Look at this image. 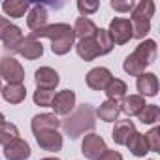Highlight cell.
I'll use <instances>...</instances> for the list:
<instances>
[{
    "mask_svg": "<svg viewBox=\"0 0 160 160\" xmlns=\"http://www.w3.org/2000/svg\"><path fill=\"white\" fill-rule=\"evenodd\" d=\"M32 38H47L51 40V51L55 55H66L73 47V28L66 23H55V25H45L40 30L30 32Z\"/></svg>",
    "mask_w": 160,
    "mask_h": 160,
    "instance_id": "1",
    "label": "cell"
},
{
    "mask_svg": "<svg viewBox=\"0 0 160 160\" xmlns=\"http://www.w3.org/2000/svg\"><path fill=\"white\" fill-rule=\"evenodd\" d=\"M60 126L64 128L66 136L75 139L81 134H85V132H89V130H92L96 126V113H94L92 106L83 104V106H79L72 115H68L66 121H60Z\"/></svg>",
    "mask_w": 160,
    "mask_h": 160,
    "instance_id": "2",
    "label": "cell"
},
{
    "mask_svg": "<svg viewBox=\"0 0 160 160\" xmlns=\"http://www.w3.org/2000/svg\"><path fill=\"white\" fill-rule=\"evenodd\" d=\"M108 34L113 42V45H124L132 40V23L130 19H124V17H115L111 19L109 23V28H108Z\"/></svg>",
    "mask_w": 160,
    "mask_h": 160,
    "instance_id": "3",
    "label": "cell"
},
{
    "mask_svg": "<svg viewBox=\"0 0 160 160\" xmlns=\"http://www.w3.org/2000/svg\"><path fill=\"white\" fill-rule=\"evenodd\" d=\"M0 77H4L8 83H23L25 68L13 57H2L0 58Z\"/></svg>",
    "mask_w": 160,
    "mask_h": 160,
    "instance_id": "4",
    "label": "cell"
},
{
    "mask_svg": "<svg viewBox=\"0 0 160 160\" xmlns=\"http://www.w3.org/2000/svg\"><path fill=\"white\" fill-rule=\"evenodd\" d=\"M106 149H108V147H106V141H104L102 136H98V134L92 132V134H87V136L83 138L81 152L85 154V158H89V160H98Z\"/></svg>",
    "mask_w": 160,
    "mask_h": 160,
    "instance_id": "5",
    "label": "cell"
},
{
    "mask_svg": "<svg viewBox=\"0 0 160 160\" xmlns=\"http://www.w3.org/2000/svg\"><path fill=\"white\" fill-rule=\"evenodd\" d=\"M51 108L55 109V115H70V111L75 108V92L70 89L57 92Z\"/></svg>",
    "mask_w": 160,
    "mask_h": 160,
    "instance_id": "6",
    "label": "cell"
},
{
    "mask_svg": "<svg viewBox=\"0 0 160 160\" xmlns=\"http://www.w3.org/2000/svg\"><path fill=\"white\" fill-rule=\"evenodd\" d=\"M15 53H19L21 57H25L27 60H36L43 55V45L40 40L32 38L30 34L23 38V42L19 43V47L15 49Z\"/></svg>",
    "mask_w": 160,
    "mask_h": 160,
    "instance_id": "7",
    "label": "cell"
},
{
    "mask_svg": "<svg viewBox=\"0 0 160 160\" xmlns=\"http://www.w3.org/2000/svg\"><path fill=\"white\" fill-rule=\"evenodd\" d=\"M34 136H36V143L43 151L57 152V151L62 149V136L57 130H43V132H38Z\"/></svg>",
    "mask_w": 160,
    "mask_h": 160,
    "instance_id": "8",
    "label": "cell"
},
{
    "mask_svg": "<svg viewBox=\"0 0 160 160\" xmlns=\"http://www.w3.org/2000/svg\"><path fill=\"white\" fill-rule=\"evenodd\" d=\"M30 152H32L30 145L25 139H21V138H17V139L10 141L8 145H4V156H6V160H27L30 156Z\"/></svg>",
    "mask_w": 160,
    "mask_h": 160,
    "instance_id": "9",
    "label": "cell"
},
{
    "mask_svg": "<svg viewBox=\"0 0 160 160\" xmlns=\"http://www.w3.org/2000/svg\"><path fill=\"white\" fill-rule=\"evenodd\" d=\"M111 72L108 68H92L89 73H87V85L92 89V91H104L108 87V83L111 81Z\"/></svg>",
    "mask_w": 160,
    "mask_h": 160,
    "instance_id": "10",
    "label": "cell"
},
{
    "mask_svg": "<svg viewBox=\"0 0 160 160\" xmlns=\"http://www.w3.org/2000/svg\"><path fill=\"white\" fill-rule=\"evenodd\" d=\"M47 17H49V13H47V8L43 4H32L28 10V15H27V25L32 32L40 30L47 25Z\"/></svg>",
    "mask_w": 160,
    "mask_h": 160,
    "instance_id": "11",
    "label": "cell"
},
{
    "mask_svg": "<svg viewBox=\"0 0 160 160\" xmlns=\"http://www.w3.org/2000/svg\"><path fill=\"white\" fill-rule=\"evenodd\" d=\"M34 79H36V87H38V89H53V91H55V87H57L58 81H60L58 73H57L53 68H49V66L38 68L36 73H34Z\"/></svg>",
    "mask_w": 160,
    "mask_h": 160,
    "instance_id": "12",
    "label": "cell"
},
{
    "mask_svg": "<svg viewBox=\"0 0 160 160\" xmlns=\"http://www.w3.org/2000/svg\"><path fill=\"white\" fill-rule=\"evenodd\" d=\"M58 126H60V121L55 113H40L30 122V128L34 134L43 132V130H58Z\"/></svg>",
    "mask_w": 160,
    "mask_h": 160,
    "instance_id": "13",
    "label": "cell"
},
{
    "mask_svg": "<svg viewBox=\"0 0 160 160\" xmlns=\"http://www.w3.org/2000/svg\"><path fill=\"white\" fill-rule=\"evenodd\" d=\"M132 55L147 68V66L152 64L154 58H156V42H154V40H145V42H141V43L136 47V51H134Z\"/></svg>",
    "mask_w": 160,
    "mask_h": 160,
    "instance_id": "14",
    "label": "cell"
},
{
    "mask_svg": "<svg viewBox=\"0 0 160 160\" xmlns=\"http://www.w3.org/2000/svg\"><path fill=\"white\" fill-rule=\"evenodd\" d=\"M73 28V36L79 38V40H85V38H94L96 32H98V27L92 19L89 17H77L75 19V25L72 27Z\"/></svg>",
    "mask_w": 160,
    "mask_h": 160,
    "instance_id": "15",
    "label": "cell"
},
{
    "mask_svg": "<svg viewBox=\"0 0 160 160\" xmlns=\"http://www.w3.org/2000/svg\"><path fill=\"white\" fill-rule=\"evenodd\" d=\"M139 96H156L158 94V77L156 73H141L136 81Z\"/></svg>",
    "mask_w": 160,
    "mask_h": 160,
    "instance_id": "16",
    "label": "cell"
},
{
    "mask_svg": "<svg viewBox=\"0 0 160 160\" xmlns=\"http://www.w3.org/2000/svg\"><path fill=\"white\" fill-rule=\"evenodd\" d=\"M143 108H145V98H143V96H139V94L124 96V98L121 100V104H119V109H121L124 115H128V117L138 115Z\"/></svg>",
    "mask_w": 160,
    "mask_h": 160,
    "instance_id": "17",
    "label": "cell"
},
{
    "mask_svg": "<svg viewBox=\"0 0 160 160\" xmlns=\"http://www.w3.org/2000/svg\"><path fill=\"white\" fill-rule=\"evenodd\" d=\"M75 51H77V55L81 57L85 62H91V60H94L96 57H100V51H98V45H96L94 38L79 40V42L75 43Z\"/></svg>",
    "mask_w": 160,
    "mask_h": 160,
    "instance_id": "18",
    "label": "cell"
},
{
    "mask_svg": "<svg viewBox=\"0 0 160 160\" xmlns=\"http://www.w3.org/2000/svg\"><path fill=\"white\" fill-rule=\"evenodd\" d=\"M134 132H136V126H134V122H132L130 119H126V121H117L111 138H113V141H115L117 145H126L128 138H130Z\"/></svg>",
    "mask_w": 160,
    "mask_h": 160,
    "instance_id": "19",
    "label": "cell"
},
{
    "mask_svg": "<svg viewBox=\"0 0 160 160\" xmlns=\"http://www.w3.org/2000/svg\"><path fill=\"white\" fill-rule=\"evenodd\" d=\"M2 96L8 104H21L27 98V89L23 83H8L2 87Z\"/></svg>",
    "mask_w": 160,
    "mask_h": 160,
    "instance_id": "20",
    "label": "cell"
},
{
    "mask_svg": "<svg viewBox=\"0 0 160 160\" xmlns=\"http://www.w3.org/2000/svg\"><path fill=\"white\" fill-rule=\"evenodd\" d=\"M23 32H21V28L17 27V25H10L6 30H4V34H2V40L4 42V47L6 49H10V51H15L17 47H19V43L23 42Z\"/></svg>",
    "mask_w": 160,
    "mask_h": 160,
    "instance_id": "21",
    "label": "cell"
},
{
    "mask_svg": "<svg viewBox=\"0 0 160 160\" xmlns=\"http://www.w3.org/2000/svg\"><path fill=\"white\" fill-rule=\"evenodd\" d=\"M126 91H128L126 83L122 81V79H119V77H111V81H109L108 87L104 89V92L108 94V100H113V102L122 100V98L126 96Z\"/></svg>",
    "mask_w": 160,
    "mask_h": 160,
    "instance_id": "22",
    "label": "cell"
},
{
    "mask_svg": "<svg viewBox=\"0 0 160 160\" xmlns=\"http://www.w3.org/2000/svg\"><path fill=\"white\" fill-rule=\"evenodd\" d=\"M121 109H119V102H113V100H106L104 104H100V108L96 109V115L100 117V121L104 122H115L117 117H119Z\"/></svg>",
    "mask_w": 160,
    "mask_h": 160,
    "instance_id": "23",
    "label": "cell"
},
{
    "mask_svg": "<svg viewBox=\"0 0 160 160\" xmlns=\"http://www.w3.org/2000/svg\"><path fill=\"white\" fill-rule=\"evenodd\" d=\"M126 147H128V151H130L134 156H145V154L149 152L147 139H145V136H143V134H139V132H134V134L128 138Z\"/></svg>",
    "mask_w": 160,
    "mask_h": 160,
    "instance_id": "24",
    "label": "cell"
},
{
    "mask_svg": "<svg viewBox=\"0 0 160 160\" xmlns=\"http://www.w3.org/2000/svg\"><path fill=\"white\" fill-rule=\"evenodd\" d=\"M2 10L12 19H19V17H23L30 10V4L28 2H23V0H6V2L2 4Z\"/></svg>",
    "mask_w": 160,
    "mask_h": 160,
    "instance_id": "25",
    "label": "cell"
},
{
    "mask_svg": "<svg viewBox=\"0 0 160 160\" xmlns=\"http://www.w3.org/2000/svg\"><path fill=\"white\" fill-rule=\"evenodd\" d=\"M138 119L143 122V124H154L158 122L160 119V109L156 104H145V108L138 113Z\"/></svg>",
    "mask_w": 160,
    "mask_h": 160,
    "instance_id": "26",
    "label": "cell"
},
{
    "mask_svg": "<svg viewBox=\"0 0 160 160\" xmlns=\"http://www.w3.org/2000/svg\"><path fill=\"white\" fill-rule=\"evenodd\" d=\"M130 23H132V38L141 40V38H145V36L149 34V30H151V21H149V19L132 17Z\"/></svg>",
    "mask_w": 160,
    "mask_h": 160,
    "instance_id": "27",
    "label": "cell"
},
{
    "mask_svg": "<svg viewBox=\"0 0 160 160\" xmlns=\"http://www.w3.org/2000/svg\"><path fill=\"white\" fill-rule=\"evenodd\" d=\"M154 15V2L152 0H141L139 4L134 6L132 10V17H141V19H149Z\"/></svg>",
    "mask_w": 160,
    "mask_h": 160,
    "instance_id": "28",
    "label": "cell"
},
{
    "mask_svg": "<svg viewBox=\"0 0 160 160\" xmlns=\"http://www.w3.org/2000/svg\"><path fill=\"white\" fill-rule=\"evenodd\" d=\"M17 138H19V130L15 124L6 122V121L0 124V145H8L10 141H13Z\"/></svg>",
    "mask_w": 160,
    "mask_h": 160,
    "instance_id": "29",
    "label": "cell"
},
{
    "mask_svg": "<svg viewBox=\"0 0 160 160\" xmlns=\"http://www.w3.org/2000/svg\"><path fill=\"white\" fill-rule=\"evenodd\" d=\"M94 42H96V45H98L100 55H108V53H111V49H113V42H111L108 30L98 28V32H96V36H94Z\"/></svg>",
    "mask_w": 160,
    "mask_h": 160,
    "instance_id": "30",
    "label": "cell"
},
{
    "mask_svg": "<svg viewBox=\"0 0 160 160\" xmlns=\"http://www.w3.org/2000/svg\"><path fill=\"white\" fill-rule=\"evenodd\" d=\"M32 98H34V104H36V106L51 108L53 98H55V91H53V89H36V92H34Z\"/></svg>",
    "mask_w": 160,
    "mask_h": 160,
    "instance_id": "31",
    "label": "cell"
},
{
    "mask_svg": "<svg viewBox=\"0 0 160 160\" xmlns=\"http://www.w3.org/2000/svg\"><path fill=\"white\" fill-rule=\"evenodd\" d=\"M122 68H124V72H126L128 75H136V77H139L141 73H145V66H143L134 55H128V57H126Z\"/></svg>",
    "mask_w": 160,
    "mask_h": 160,
    "instance_id": "32",
    "label": "cell"
},
{
    "mask_svg": "<svg viewBox=\"0 0 160 160\" xmlns=\"http://www.w3.org/2000/svg\"><path fill=\"white\" fill-rule=\"evenodd\" d=\"M145 139H147L149 151H152V152H160V128H158V126L151 128V130L145 134Z\"/></svg>",
    "mask_w": 160,
    "mask_h": 160,
    "instance_id": "33",
    "label": "cell"
},
{
    "mask_svg": "<svg viewBox=\"0 0 160 160\" xmlns=\"http://www.w3.org/2000/svg\"><path fill=\"white\" fill-rule=\"evenodd\" d=\"M98 8H100V4L96 2V0H79V2H77V10L81 12V15H83V17H85V15L94 13Z\"/></svg>",
    "mask_w": 160,
    "mask_h": 160,
    "instance_id": "34",
    "label": "cell"
},
{
    "mask_svg": "<svg viewBox=\"0 0 160 160\" xmlns=\"http://www.w3.org/2000/svg\"><path fill=\"white\" fill-rule=\"evenodd\" d=\"M109 6L115 10V12H121V13H126V12H132L134 10V2L132 0H128V2H121V0H111L109 2Z\"/></svg>",
    "mask_w": 160,
    "mask_h": 160,
    "instance_id": "35",
    "label": "cell"
},
{
    "mask_svg": "<svg viewBox=\"0 0 160 160\" xmlns=\"http://www.w3.org/2000/svg\"><path fill=\"white\" fill-rule=\"evenodd\" d=\"M98 160H122V154L117 152V151H109V149H106Z\"/></svg>",
    "mask_w": 160,
    "mask_h": 160,
    "instance_id": "36",
    "label": "cell"
},
{
    "mask_svg": "<svg viewBox=\"0 0 160 160\" xmlns=\"http://www.w3.org/2000/svg\"><path fill=\"white\" fill-rule=\"evenodd\" d=\"M10 25H12V23H10V21H8V19L4 17V15H0V38H2L4 30H6V28H8Z\"/></svg>",
    "mask_w": 160,
    "mask_h": 160,
    "instance_id": "37",
    "label": "cell"
},
{
    "mask_svg": "<svg viewBox=\"0 0 160 160\" xmlns=\"http://www.w3.org/2000/svg\"><path fill=\"white\" fill-rule=\"evenodd\" d=\"M2 122H4V115H2V113H0V124H2Z\"/></svg>",
    "mask_w": 160,
    "mask_h": 160,
    "instance_id": "38",
    "label": "cell"
},
{
    "mask_svg": "<svg viewBox=\"0 0 160 160\" xmlns=\"http://www.w3.org/2000/svg\"><path fill=\"white\" fill-rule=\"evenodd\" d=\"M42 160H58V158H42Z\"/></svg>",
    "mask_w": 160,
    "mask_h": 160,
    "instance_id": "39",
    "label": "cell"
},
{
    "mask_svg": "<svg viewBox=\"0 0 160 160\" xmlns=\"http://www.w3.org/2000/svg\"><path fill=\"white\" fill-rule=\"evenodd\" d=\"M0 92H2V81H0Z\"/></svg>",
    "mask_w": 160,
    "mask_h": 160,
    "instance_id": "40",
    "label": "cell"
}]
</instances>
